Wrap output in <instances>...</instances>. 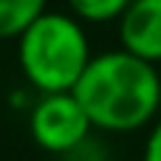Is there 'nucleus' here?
<instances>
[{"label": "nucleus", "instance_id": "f03ea898", "mask_svg": "<svg viewBox=\"0 0 161 161\" xmlns=\"http://www.w3.org/2000/svg\"><path fill=\"white\" fill-rule=\"evenodd\" d=\"M17 59L25 79L45 93H74L91 65V40L85 25L65 11H45L17 37Z\"/></svg>", "mask_w": 161, "mask_h": 161}, {"label": "nucleus", "instance_id": "6e6552de", "mask_svg": "<svg viewBox=\"0 0 161 161\" xmlns=\"http://www.w3.org/2000/svg\"><path fill=\"white\" fill-rule=\"evenodd\" d=\"M142 161H161V116L153 122V127H150V133H147Z\"/></svg>", "mask_w": 161, "mask_h": 161}, {"label": "nucleus", "instance_id": "0eeeda50", "mask_svg": "<svg viewBox=\"0 0 161 161\" xmlns=\"http://www.w3.org/2000/svg\"><path fill=\"white\" fill-rule=\"evenodd\" d=\"M68 161H108V153H105V147L99 144V142H93V139H88L85 144H79L74 153H68L65 156Z\"/></svg>", "mask_w": 161, "mask_h": 161}, {"label": "nucleus", "instance_id": "39448f33", "mask_svg": "<svg viewBox=\"0 0 161 161\" xmlns=\"http://www.w3.org/2000/svg\"><path fill=\"white\" fill-rule=\"evenodd\" d=\"M48 0H0V40L20 37L48 8Z\"/></svg>", "mask_w": 161, "mask_h": 161}, {"label": "nucleus", "instance_id": "7ed1b4c3", "mask_svg": "<svg viewBox=\"0 0 161 161\" xmlns=\"http://www.w3.org/2000/svg\"><path fill=\"white\" fill-rule=\"evenodd\" d=\"M91 119L74 93H45L31 105L28 133L31 139L54 156H68L91 139Z\"/></svg>", "mask_w": 161, "mask_h": 161}, {"label": "nucleus", "instance_id": "f257e3e1", "mask_svg": "<svg viewBox=\"0 0 161 161\" xmlns=\"http://www.w3.org/2000/svg\"><path fill=\"white\" fill-rule=\"evenodd\" d=\"M91 125L105 133H133L161 110V71L125 48L96 54L74 88Z\"/></svg>", "mask_w": 161, "mask_h": 161}, {"label": "nucleus", "instance_id": "423d86ee", "mask_svg": "<svg viewBox=\"0 0 161 161\" xmlns=\"http://www.w3.org/2000/svg\"><path fill=\"white\" fill-rule=\"evenodd\" d=\"M133 0H68L71 14L79 23H108L119 20Z\"/></svg>", "mask_w": 161, "mask_h": 161}, {"label": "nucleus", "instance_id": "20e7f679", "mask_svg": "<svg viewBox=\"0 0 161 161\" xmlns=\"http://www.w3.org/2000/svg\"><path fill=\"white\" fill-rule=\"evenodd\" d=\"M119 42L127 54L161 62V0H133L119 17Z\"/></svg>", "mask_w": 161, "mask_h": 161}]
</instances>
